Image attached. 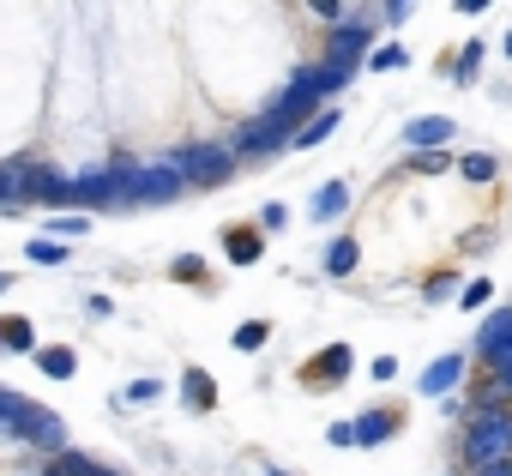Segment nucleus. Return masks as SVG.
I'll return each mask as SVG.
<instances>
[{
    "instance_id": "obj_1",
    "label": "nucleus",
    "mask_w": 512,
    "mask_h": 476,
    "mask_svg": "<svg viewBox=\"0 0 512 476\" xmlns=\"http://www.w3.org/2000/svg\"><path fill=\"white\" fill-rule=\"evenodd\" d=\"M464 464L470 476L512 464V410H464Z\"/></svg>"
},
{
    "instance_id": "obj_2",
    "label": "nucleus",
    "mask_w": 512,
    "mask_h": 476,
    "mask_svg": "<svg viewBox=\"0 0 512 476\" xmlns=\"http://www.w3.org/2000/svg\"><path fill=\"white\" fill-rule=\"evenodd\" d=\"M187 193V181H181V169L163 157V163H121V199L115 205H163V199H181Z\"/></svg>"
},
{
    "instance_id": "obj_3",
    "label": "nucleus",
    "mask_w": 512,
    "mask_h": 476,
    "mask_svg": "<svg viewBox=\"0 0 512 476\" xmlns=\"http://www.w3.org/2000/svg\"><path fill=\"white\" fill-rule=\"evenodd\" d=\"M374 55V19H344V25H332V37H326V73H338V79H356L362 73V61Z\"/></svg>"
},
{
    "instance_id": "obj_4",
    "label": "nucleus",
    "mask_w": 512,
    "mask_h": 476,
    "mask_svg": "<svg viewBox=\"0 0 512 476\" xmlns=\"http://www.w3.org/2000/svg\"><path fill=\"white\" fill-rule=\"evenodd\" d=\"M169 163L181 169V181H187V187H223V181L235 175V151H229V145H217V139L181 145V151H169Z\"/></svg>"
},
{
    "instance_id": "obj_5",
    "label": "nucleus",
    "mask_w": 512,
    "mask_h": 476,
    "mask_svg": "<svg viewBox=\"0 0 512 476\" xmlns=\"http://www.w3.org/2000/svg\"><path fill=\"white\" fill-rule=\"evenodd\" d=\"M7 175H13V205H67V193H73V181L61 175V169H49V163H7Z\"/></svg>"
},
{
    "instance_id": "obj_6",
    "label": "nucleus",
    "mask_w": 512,
    "mask_h": 476,
    "mask_svg": "<svg viewBox=\"0 0 512 476\" xmlns=\"http://www.w3.org/2000/svg\"><path fill=\"white\" fill-rule=\"evenodd\" d=\"M290 145H296V127H290V121H278V115L247 121V127L229 139V151H235V157H272V151H290Z\"/></svg>"
},
{
    "instance_id": "obj_7",
    "label": "nucleus",
    "mask_w": 512,
    "mask_h": 476,
    "mask_svg": "<svg viewBox=\"0 0 512 476\" xmlns=\"http://www.w3.org/2000/svg\"><path fill=\"white\" fill-rule=\"evenodd\" d=\"M13 434L19 440H31V446H43V452H61L67 446V428H61V416L55 410H43V404H19V422H13Z\"/></svg>"
},
{
    "instance_id": "obj_8",
    "label": "nucleus",
    "mask_w": 512,
    "mask_h": 476,
    "mask_svg": "<svg viewBox=\"0 0 512 476\" xmlns=\"http://www.w3.org/2000/svg\"><path fill=\"white\" fill-rule=\"evenodd\" d=\"M350 362H356V356H350V344H326L320 356H308V362H302V386H308V392H332V386H344Z\"/></svg>"
},
{
    "instance_id": "obj_9",
    "label": "nucleus",
    "mask_w": 512,
    "mask_h": 476,
    "mask_svg": "<svg viewBox=\"0 0 512 476\" xmlns=\"http://www.w3.org/2000/svg\"><path fill=\"white\" fill-rule=\"evenodd\" d=\"M115 199H121V163H115V169H91V175H79L73 193H67L73 211H79V205H115Z\"/></svg>"
},
{
    "instance_id": "obj_10",
    "label": "nucleus",
    "mask_w": 512,
    "mask_h": 476,
    "mask_svg": "<svg viewBox=\"0 0 512 476\" xmlns=\"http://www.w3.org/2000/svg\"><path fill=\"white\" fill-rule=\"evenodd\" d=\"M446 139H452V121H446V115H416V121L404 127V145H410V151H422V157H428V151H440Z\"/></svg>"
},
{
    "instance_id": "obj_11",
    "label": "nucleus",
    "mask_w": 512,
    "mask_h": 476,
    "mask_svg": "<svg viewBox=\"0 0 512 476\" xmlns=\"http://www.w3.org/2000/svg\"><path fill=\"white\" fill-rule=\"evenodd\" d=\"M464 368H470V356H440V362H434V368L422 374V392H428V398H440V392H452V386L464 380Z\"/></svg>"
},
{
    "instance_id": "obj_12",
    "label": "nucleus",
    "mask_w": 512,
    "mask_h": 476,
    "mask_svg": "<svg viewBox=\"0 0 512 476\" xmlns=\"http://www.w3.org/2000/svg\"><path fill=\"white\" fill-rule=\"evenodd\" d=\"M392 434H398V410H362L356 446H380V440H392Z\"/></svg>"
},
{
    "instance_id": "obj_13",
    "label": "nucleus",
    "mask_w": 512,
    "mask_h": 476,
    "mask_svg": "<svg viewBox=\"0 0 512 476\" xmlns=\"http://www.w3.org/2000/svg\"><path fill=\"white\" fill-rule=\"evenodd\" d=\"M37 368H43L49 380H73V374H79V356H73L67 344H43V350H37Z\"/></svg>"
},
{
    "instance_id": "obj_14",
    "label": "nucleus",
    "mask_w": 512,
    "mask_h": 476,
    "mask_svg": "<svg viewBox=\"0 0 512 476\" xmlns=\"http://www.w3.org/2000/svg\"><path fill=\"white\" fill-rule=\"evenodd\" d=\"M223 248H229V260H235V266H247V260H260V248H266V229H260V223H253V229H235Z\"/></svg>"
},
{
    "instance_id": "obj_15",
    "label": "nucleus",
    "mask_w": 512,
    "mask_h": 476,
    "mask_svg": "<svg viewBox=\"0 0 512 476\" xmlns=\"http://www.w3.org/2000/svg\"><path fill=\"white\" fill-rule=\"evenodd\" d=\"M181 398H187V410H211V404H217V386H211V374H205V368H187V380H181Z\"/></svg>"
},
{
    "instance_id": "obj_16",
    "label": "nucleus",
    "mask_w": 512,
    "mask_h": 476,
    "mask_svg": "<svg viewBox=\"0 0 512 476\" xmlns=\"http://www.w3.org/2000/svg\"><path fill=\"white\" fill-rule=\"evenodd\" d=\"M356 260H362V248L350 242V235H338V242L326 248V272H332V278H350V272H356Z\"/></svg>"
},
{
    "instance_id": "obj_17",
    "label": "nucleus",
    "mask_w": 512,
    "mask_h": 476,
    "mask_svg": "<svg viewBox=\"0 0 512 476\" xmlns=\"http://www.w3.org/2000/svg\"><path fill=\"white\" fill-rule=\"evenodd\" d=\"M332 127H338V109H320L302 133H296V151H314V145H326L332 139Z\"/></svg>"
},
{
    "instance_id": "obj_18",
    "label": "nucleus",
    "mask_w": 512,
    "mask_h": 476,
    "mask_svg": "<svg viewBox=\"0 0 512 476\" xmlns=\"http://www.w3.org/2000/svg\"><path fill=\"white\" fill-rule=\"evenodd\" d=\"M0 344H7V350H31V356L43 350L37 332H31V320H0Z\"/></svg>"
},
{
    "instance_id": "obj_19",
    "label": "nucleus",
    "mask_w": 512,
    "mask_h": 476,
    "mask_svg": "<svg viewBox=\"0 0 512 476\" xmlns=\"http://www.w3.org/2000/svg\"><path fill=\"white\" fill-rule=\"evenodd\" d=\"M344 205H350V187H344V181H326V187L314 193V217H338Z\"/></svg>"
},
{
    "instance_id": "obj_20",
    "label": "nucleus",
    "mask_w": 512,
    "mask_h": 476,
    "mask_svg": "<svg viewBox=\"0 0 512 476\" xmlns=\"http://www.w3.org/2000/svg\"><path fill=\"white\" fill-rule=\"evenodd\" d=\"M458 175L464 181H494V157L488 151H470V157H458Z\"/></svg>"
},
{
    "instance_id": "obj_21",
    "label": "nucleus",
    "mask_w": 512,
    "mask_h": 476,
    "mask_svg": "<svg viewBox=\"0 0 512 476\" xmlns=\"http://www.w3.org/2000/svg\"><path fill=\"white\" fill-rule=\"evenodd\" d=\"M404 61H410V55H404L398 43H380V49L368 55V67H374V73H392V67H404Z\"/></svg>"
},
{
    "instance_id": "obj_22",
    "label": "nucleus",
    "mask_w": 512,
    "mask_h": 476,
    "mask_svg": "<svg viewBox=\"0 0 512 476\" xmlns=\"http://www.w3.org/2000/svg\"><path fill=\"white\" fill-rule=\"evenodd\" d=\"M266 338H272V326H266V320H247V326L235 332V350H260Z\"/></svg>"
},
{
    "instance_id": "obj_23",
    "label": "nucleus",
    "mask_w": 512,
    "mask_h": 476,
    "mask_svg": "<svg viewBox=\"0 0 512 476\" xmlns=\"http://www.w3.org/2000/svg\"><path fill=\"white\" fill-rule=\"evenodd\" d=\"M169 278H181V284H199V278H205V260H199V254H181V260L169 266Z\"/></svg>"
},
{
    "instance_id": "obj_24",
    "label": "nucleus",
    "mask_w": 512,
    "mask_h": 476,
    "mask_svg": "<svg viewBox=\"0 0 512 476\" xmlns=\"http://www.w3.org/2000/svg\"><path fill=\"white\" fill-rule=\"evenodd\" d=\"M61 470H67V476H115V470H103V464H91V458H79V452H67Z\"/></svg>"
},
{
    "instance_id": "obj_25",
    "label": "nucleus",
    "mask_w": 512,
    "mask_h": 476,
    "mask_svg": "<svg viewBox=\"0 0 512 476\" xmlns=\"http://www.w3.org/2000/svg\"><path fill=\"white\" fill-rule=\"evenodd\" d=\"M49 229H55V235H73V242H79V235H85V229H91V223H85V217H79V211H73V217H67V211H61V217H49Z\"/></svg>"
},
{
    "instance_id": "obj_26",
    "label": "nucleus",
    "mask_w": 512,
    "mask_h": 476,
    "mask_svg": "<svg viewBox=\"0 0 512 476\" xmlns=\"http://www.w3.org/2000/svg\"><path fill=\"white\" fill-rule=\"evenodd\" d=\"M458 302H464V308H482V302H488V278H470V284L458 290Z\"/></svg>"
},
{
    "instance_id": "obj_27",
    "label": "nucleus",
    "mask_w": 512,
    "mask_h": 476,
    "mask_svg": "<svg viewBox=\"0 0 512 476\" xmlns=\"http://www.w3.org/2000/svg\"><path fill=\"white\" fill-rule=\"evenodd\" d=\"M31 260H43V266H55V260H67V248H61V242H31Z\"/></svg>"
},
{
    "instance_id": "obj_28",
    "label": "nucleus",
    "mask_w": 512,
    "mask_h": 476,
    "mask_svg": "<svg viewBox=\"0 0 512 476\" xmlns=\"http://www.w3.org/2000/svg\"><path fill=\"white\" fill-rule=\"evenodd\" d=\"M19 404H25V398H19V392H0V422H7V428H13V422H19Z\"/></svg>"
},
{
    "instance_id": "obj_29",
    "label": "nucleus",
    "mask_w": 512,
    "mask_h": 476,
    "mask_svg": "<svg viewBox=\"0 0 512 476\" xmlns=\"http://www.w3.org/2000/svg\"><path fill=\"white\" fill-rule=\"evenodd\" d=\"M368 374H374V380H398V362H392V356H374Z\"/></svg>"
},
{
    "instance_id": "obj_30",
    "label": "nucleus",
    "mask_w": 512,
    "mask_h": 476,
    "mask_svg": "<svg viewBox=\"0 0 512 476\" xmlns=\"http://www.w3.org/2000/svg\"><path fill=\"white\" fill-rule=\"evenodd\" d=\"M260 229H284V205H278V199H272V205L260 211Z\"/></svg>"
},
{
    "instance_id": "obj_31",
    "label": "nucleus",
    "mask_w": 512,
    "mask_h": 476,
    "mask_svg": "<svg viewBox=\"0 0 512 476\" xmlns=\"http://www.w3.org/2000/svg\"><path fill=\"white\" fill-rule=\"evenodd\" d=\"M332 446H356V422H332Z\"/></svg>"
},
{
    "instance_id": "obj_32",
    "label": "nucleus",
    "mask_w": 512,
    "mask_h": 476,
    "mask_svg": "<svg viewBox=\"0 0 512 476\" xmlns=\"http://www.w3.org/2000/svg\"><path fill=\"white\" fill-rule=\"evenodd\" d=\"M380 19H386V25H404V19H410V7H404V0H392V7H380Z\"/></svg>"
},
{
    "instance_id": "obj_33",
    "label": "nucleus",
    "mask_w": 512,
    "mask_h": 476,
    "mask_svg": "<svg viewBox=\"0 0 512 476\" xmlns=\"http://www.w3.org/2000/svg\"><path fill=\"white\" fill-rule=\"evenodd\" d=\"M416 169H422V175H440V169H446V157H440V151H428V157H416Z\"/></svg>"
},
{
    "instance_id": "obj_34",
    "label": "nucleus",
    "mask_w": 512,
    "mask_h": 476,
    "mask_svg": "<svg viewBox=\"0 0 512 476\" xmlns=\"http://www.w3.org/2000/svg\"><path fill=\"white\" fill-rule=\"evenodd\" d=\"M0 205H13V175L0 169Z\"/></svg>"
},
{
    "instance_id": "obj_35",
    "label": "nucleus",
    "mask_w": 512,
    "mask_h": 476,
    "mask_svg": "<svg viewBox=\"0 0 512 476\" xmlns=\"http://www.w3.org/2000/svg\"><path fill=\"white\" fill-rule=\"evenodd\" d=\"M476 476H512V464H494V470H476Z\"/></svg>"
},
{
    "instance_id": "obj_36",
    "label": "nucleus",
    "mask_w": 512,
    "mask_h": 476,
    "mask_svg": "<svg viewBox=\"0 0 512 476\" xmlns=\"http://www.w3.org/2000/svg\"><path fill=\"white\" fill-rule=\"evenodd\" d=\"M7 290H13V272H0V296H7Z\"/></svg>"
},
{
    "instance_id": "obj_37",
    "label": "nucleus",
    "mask_w": 512,
    "mask_h": 476,
    "mask_svg": "<svg viewBox=\"0 0 512 476\" xmlns=\"http://www.w3.org/2000/svg\"><path fill=\"white\" fill-rule=\"evenodd\" d=\"M506 55H512V37H506Z\"/></svg>"
},
{
    "instance_id": "obj_38",
    "label": "nucleus",
    "mask_w": 512,
    "mask_h": 476,
    "mask_svg": "<svg viewBox=\"0 0 512 476\" xmlns=\"http://www.w3.org/2000/svg\"><path fill=\"white\" fill-rule=\"evenodd\" d=\"M0 350H7V344H0Z\"/></svg>"
}]
</instances>
